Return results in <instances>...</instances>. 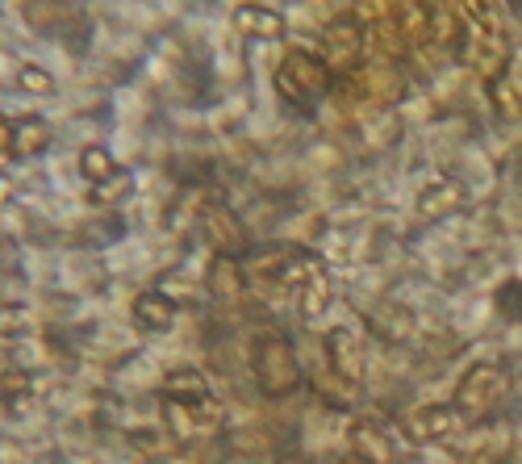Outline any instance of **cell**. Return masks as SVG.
Listing matches in <instances>:
<instances>
[{"label":"cell","instance_id":"8992f818","mask_svg":"<svg viewBox=\"0 0 522 464\" xmlns=\"http://www.w3.org/2000/svg\"><path fill=\"white\" fill-rule=\"evenodd\" d=\"M0 268H17V243L9 235H0Z\"/></svg>","mask_w":522,"mask_h":464},{"label":"cell","instance_id":"6da1fadb","mask_svg":"<svg viewBox=\"0 0 522 464\" xmlns=\"http://www.w3.org/2000/svg\"><path fill=\"white\" fill-rule=\"evenodd\" d=\"M46 143H51V130H46V122H17V126H13V155L30 159V155H38Z\"/></svg>","mask_w":522,"mask_h":464},{"label":"cell","instance_id":"ba28073f","mask_svg":"<svg viewBox=\"0 0 522 464\" xmlns=\"http://www.w3.org/2000/svg\"><path fill=\"white\" fill-rule=\"evenodd\" d=\"M9 193H13V184H9V176H0V205L9 201Z\"/></svg>","mask_w":522,"mask_h":464},{"label":"cell","instance_id":"52a82bcc","mask_svg":"<svg viewBox=\"0 0 522 464\" xmlns=\"http://www.w3.org/2000/svg\"><path fill=\"white\" fill-rule=\"evenodd\" d=\"M13 155V126L0 118V159H9Z\"/></svg>","mask_w":522,"mask_h":464},{"label":"cell","instance_id":"277c9868","mask_svg":"<svg viewBox=\"0 0 522 464\" xmlns=\"http://www.w3.org/2000/svg\"><path fill=\"white\" fill-rule=\"evenodd\" d=\"M80 168H84L88 180H105V176H113V164H109V155H105L101 147L84 151V155H80Z\"/></svg>","mask_w":522,"mask_h":464},{"label":"cell","instance_id":"3957f363","mask_svg":"<svg viewBox=\"0 0 522 464\" xmlns=\"http://www.w3.org/2000/svg\"><path fill=\"white\" fill-rule=\"evenodd\" d=\"M138 318L142 322H155V327H168V322H172V306H168V301H163V297H138Z\"/></svg>","mask_w":522,"mask_h":464},{"label":"cell","instance_id":"5b68a950","mask_svg":"<svg viewBox=\"0 0 522 464\" xmlns=\"http://www.w3.org/2000/svg\"><path fill=\"white\" fill-rule=\"evenodd\" d=\"M17 84L30 88V92H46V88H51V76L38 72V67H21V72H17Z\"/></svg>","mask_w":522,"mask_h":464},{"label":"cell","instance_id":"7a4b0ae2","mask_svg":"<svg viewBox=\"0 0 522 464\" xmlns=\"http://www.w3.org/2000/svg\"><path fill=\"white\" fill-rule=\"evenodd\" d=\"M30 331V314L17 301H0V335H21Z\"/></svg>","mask_w":522,"mask_h":464}]
</instances>
